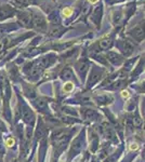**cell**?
Instances as JSON below:
<instances>
[{
	"instance_id": "cell-14",
	"label": "cell",
	"mask_w": 145,
	"mask_h": 162,
	"mask_svg": "<svg viewBox=\"0 0 145 162\" xmlns=\"http://www.w3.org/2000/svg\"><path fill=\"white\" fill-rule=\"evenodd\" d=\"M88 1H89L90 3H95V2H98V0H88Z\"/></svg>"
},
{
	"instance_id": "cell-6",
	"label": "cell",
	"mask_w": 145,
	"mask_h": 162,
	"mask_svg": "<svg viewBox=\"0 0 145 162\" xmlns=\"http://www.w3.org/2000/svg\"><path fill=\"white\" fill-rule=\"evenodd\" d=\"M107 57H108L109 61L113 62L114 64H120V62L122 61L120 55H118V54H116V53H113V52H111V53L107 55Z\"/></svg>"
},
{
	"instance_id": "cell-8",
	"label": "cell",
	"mask_w": 145,
	"mask_h": 162,
	"mask_svg": "<svg viewBox=\"0 0 145 162\" xmlns=\"http://www.w3.org/2000/svg\"><path fill=\"white\" fill-rule=\"evenodd\" d=\"M72 89H74V83H72V82L65 83L64 87H63V90H64L65 92H72Z\"/></svg>"
},
{
	"instance_id": "cell-4",
	"label": "cell",
	"mask_w": 145,
	"mask_h": 162,
	"mask_svg": "<svg viewBox=\"0 0 145 162\" xmlns=\"http://www.w3.org/2000/svg\"><path fill=\"white\" fill-rule=\"evenodd\" d=\"M31 18H33V15H31V13H29V12L24 11V12L18 13V21H20L21 24H23L24 26L29 27V26L31 25Z\"/></svg>"
},
{
	"instance_id": "cell-13",
	"label": "cell",
	"mask_w": 145,
	"mask_h": 162,
	"mask_svg": "<svg viewBox=\"0 0 145 162\" xmlns=\"http://www.w3.org/2000/svg\"><path fill=\"white\" fill-rule=\"evenodd\" d=\"M122 96H124V97H128V96H129V93H128L127 91H124V92H122Z\"/></svg>"
},
{
	"instance_id": "cell-3",
	"label": "cell",
	"mask_w": 145,
	"mask_h": 162,
	"mask_svg": "<svg viewBox=\"0 0 145 162\" xmlns=\"http://www.w3.org/2000/svg\"><path fill=\"white\" fill-rule=\"evenodd\" d=\"M14 9L10 5H1L0 7V21H3L5 18L11 17L14 14Z\"/></svg>"
},
{
	"instance_id": "cell-7",
	"label": "cell",
	"mask_w": 145,
	"mask_h": 162,
	"mask_svg": "<svg viewBox=\"0 0 145 162\" xmlns=\"http://www.w3.org/2000/svg\"><path fill=\"white\" fill-rule=\"evenodd\" d=\"M72 70L70 69H64L63 70V72H62V78H65V79H69L70 77H72Z\"/></svg>"
},
{
	"instance_id": "cell-1",
	"label": "cell",
	"mask_w": 145,
	"mask_h": 162,
	"mask_svg": "<svg viewBox=\"0 0 145 162\" xmlns=\"http://www.w3.org/2000/svg\"><path fill=\"white\" fill-rule=\"evenodd\" d=\"M31 25L38 30H46L47 22H46V20H44V17L41 14H34L33 18H31Z\"/></svg>"
},
{
	"instance_id": "cell-11",
	"label": "cell",
	"mask_w": 145,
	"mask_h": 162,
	"mask_svg": "<svg viewBox=\"0 0 145 162\" xmlns=\"http://www.w3.org/2000/svg\"><path fill=\"white\" fill-rule=\"evenodd\" d=\"M5 143H7V146L8 147H12L13 144H14V141H13V138H8Z\"/></svg>"
},
{
	"instance_id": "cell-5",
	"label": "cell",
	"mask_w": 145,
	"mask_h": 162,
	"mask_svg": "<svg viewBox=\"0 0 145 162\" xmlns=\"http://www.w3.org/2000/svg\"><path fill=\"white\" fill-rule=\"evenodd\" d=\"M111 43H113V41H111V37H105V38H102L101 40L98 41V46H100L102 50H107L111 48Z\"/></svg>"
},
{
	"instance_id": "cell-10",
	"label": "cell",
	"mask_w": 145,
	"mask_h": 162,
	"mask_svg": "<svg viewBox=\"0 0 145 162\" xmlns=\"http://www.w3.org/2000/svg\"><path fill=\"white\" fill-rule=\"evenodd\" d=\"M72 11L70 8H66V9L63 10V14H64V16H70L72 15Z\"/></svg>"
},
{
	"instance_id": "cell-2",
	"label": "cell",
	"mask_w": 145,
	"mask_h": 162,
	"mask_svg": "<svg viewBox=\"0 0 145 162\" xmlns=\"http://www.w3.org/2000/svg\"><path fill=\"white\" fill-rule=\"evenodd\" d=\"M129 35L137 41H142L144 38V24L140 23L137 26H135L134 28L129 31Z\"/></svg>"
},
{
	"instance_id": "cell-12",
	"label": "cell",
	"mask_w": 145,
	"mask_h": 162,
	"mask_svg": "<svg viewBox=\"0 0 145 162\" xmlns=\"http://www.w3.org/2000/svg\"><path fill=\"white\" fill-rule=\"evenodd\" d=\"M137 148H139L137 144H131V146H130V149H131V150H137Z\"/></svg>"
},
{
	"instance_id": "cell-9",
	"label": "cell",
	"mask_w": 145,
	"mask_h": 162,
	"mask_svg": "<svg viewBox=\"0 0 145 162\" xmlns=\"http://www.w3.org/2000/svg\"><path fill=\"white\" fill-rule=\"evenodd\" d=\"M13 1L16 5H20V7H25L27 5V0H13Z\"/></svg>"
}]
</instances>
